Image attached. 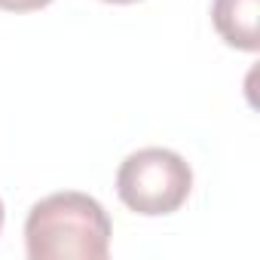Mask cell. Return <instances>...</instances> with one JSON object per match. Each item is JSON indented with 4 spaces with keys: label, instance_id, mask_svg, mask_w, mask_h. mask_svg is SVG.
Here are the masks:
<instances>
[{
    "label": "cell",
    "instance_id": "cell-1",
    "mask_svg": "<svg viewBox=\"0 0 260 260\" xmlns=\"http://www.w3.org/2000/svg\"><path fill=\"white\" fill-rule=\"evenodd\" d=\"M25 248L31 260H104L110 251V217L89 193H52L28 211Z\"/></svg>",
    "mask_w": 260,
    "mask_h": 260
},
{
    "label": "cell",
    "instance_id": "cell-2",
    "mask_svg": "<svg viewBox=\"0 0 260 260\" xmlns=\"http://www.w3.org/2000/svg\"><path fill=\"white\" fill-rule=\"evenodd\" d=\"M193 190L190 162L169 147H144L128 153L116 172L122 205L144 217L175 214Z\"/></svg>",
    "mask_w": 260,
    "mask_h": 260
},
{
    "label": "cell",
    "instance_id": "cell-3",
    "mask_svg": "<svg viewBox=\"0 0 260 260\" xmlns=\"http://www.w3.org/2000/svg\"><path fill=\"white\" fill-rule=\"evenodd\" d=\"M257 13L260 0H214L211 25L226 46L257 52Z\"/></svg>",
    "mask_w": 260,
    "mask_h": 260
},
{
    "label": "cell",
    "instance_id": "cell-4",
    "mask_svg": "<svg viewBox=\"0 0 260 260\" xmlns=\"http://www.w3.org/2000/svg\"><path fill=\"white\" fill-rule=\"evenodd\" d=\"M52 0H0V10L7 13H34V10H43L49 7Z\"/></svg>",
    "mask_w": 260,
    "mask_h": 260
},
{
    "label": "cell",
    "instance_id": "cell-5",
    "mask_svg": "<svg viewBox=\"0 0 260 260\" xmlns=\"http://www.w3.org/2000/svg\"><path fill=\"white\" fill-rule=\"evenodd\" d=\"M104 4H138V0H104Z\"/></svg>",
    "mask_w": 260,
    "mask_h": 260
},
{
    "label": "cell",
    "instance_id": "cell-6",
    "mask_svg": "<svg viewBox=\"0 0 260 260\" xmlns=\"http://www.w3.org/2000/svg\"><path fill=\"white\" fill-rule=\"evenodd\" d=\"M0 230H4V202H0Z\"/></svg>",
    "mask_w": 260,
    "mask_h": 260
}]
</instances>
